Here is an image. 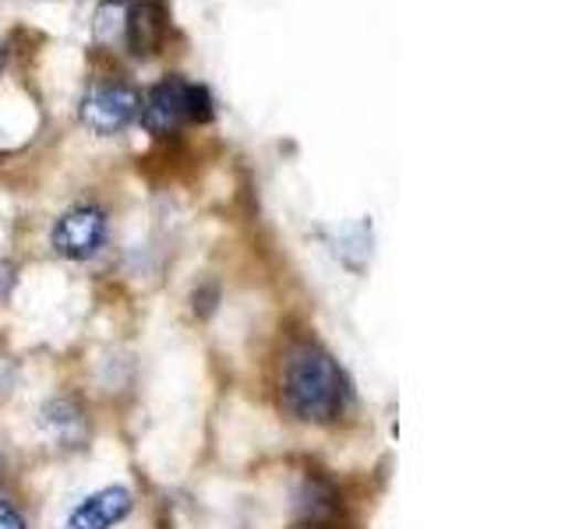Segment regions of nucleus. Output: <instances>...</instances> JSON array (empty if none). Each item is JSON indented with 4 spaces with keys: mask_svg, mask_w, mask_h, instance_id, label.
<instances>
[{
    "mask_svg": "<svg viewBox=\"0 0 565 529\" xmlns=\"http://www.w3.org/2000/svg\"><path fill=\"white\" fill-rule=\"evenodd\" d=\"M282 399L287 410L308 423H329L347 406V378L326 349L311 343L297 346L282 367Z\"/></svg>",
    "mask_w": 565,
    "mask_h": 529,
    "instance_id": "obj_1",
    "label": "nucleus"
},
{
    "mask_svg": "<svg viewBox=\"0 0 565 529\" xmlns=\"http://www.w3.org/2000/svg\"><path fill=\"white\" fill-rule=\"evenodd\" d=\"M141 123L152 131V134H170L184 123H199L212 117V96L209 88L199 82H188L181 75H170L159 85L149 88V96L141 99V110H138Z\"/></svg>",
    "mask_w": 565,
    "mask_h": 529,
    "instance_id": "obj_2",
    "label": "nucleus"
},
{
    "mask_svg": "<svg viewBox=\"0 0 565 529\" xmlns=\"http://www.w3.org/2000/svg\"><path fill=\"white\" fill-rule=\"evenodd\" d=\"M141 96L128 82H99L82 99V123L96 134H117L138 120Z\"/></svg>",
    "mask_w": 565,
    "mask_h": 529,
    "instance_id": "obj_3",
    "label": "nucleus"
},
{
    "mask_svg": "<svg viewBox=\"0 0 565 529\" xmlns=\"http://www.w3.org/2000/svg\"><path fill=\"white\" fill-rule=\"evenodd\" d=\"M106 240V212L96 205H75L53 223L50 244L61 258L85 261L93 258Z\"/></svg>",
    "mask_w": 565,
    "mask_h": 529,
    "instance_id": "obj_4",
    "label": "nucleus"
},
{
    "mask_svg": "<svg viewBox=\"0 0 565 529\" xmlns=\"http://www.w3.org/2000/svg\"><path fill=\"white\" fill-rule=\"evenodd\" d=\"M131 508H135L131 490L103 487L96 494H88V498L75 511H71L67 526L71 529H114L117 522H124L131 516Z\"/></svg>",
    "mask_w": 565,
    "mask_h": 529,
    "instance_id": "obj_5",
    "label": "nucleus"
},
{
    "mask_svg": "<svg viewBox=\"0 0 565 529\" xmlns=\"http://www.w3.org/2000/svg\"><path fill=\"white\" fill-rule=\"evenodd\" d=\"M163 32H167V14L159 0H138V4L124 14V35H128V46L138 57L141 53H152L159 40H163Z\"/></svg>",
    "mask_w": 565,
    "mask_h": 529,
    "instance_id": "obj_6",
    "label": "nucleus"
},
{
    "mask_svg": "<svg viewBox=\"0 0 565 529\" xmlns=\"http://www.w3.org/2000/svg\"><path fill=\"white\" fill-rule=\"evenodd\" d=\"M43 428H46V434L53 441H57V445L75 449V445H82V438H85V417H82V410L75 402L57 399V402H50L43 410Z\"/></svg>",
    "mask_w": 565,
    "mask_h": 529,
    "instance_id": "obj_7",
    "label": "nucleus"
},
{
    "mask_svg": "<svg viewBox=\"0 0 565 529\" xmlns=\"http://www.w3.org/2000/svg\"><path fill=\"white\" fill-rule=\"evenodd\" d=\"M0 529H25L22 516H18L8 501H0Z\"/></svg>",
    "mask_w": 565,
    "mask_h": 529,
    "instance_id": "obj_8",
    "label": "nucleus"
},
{
    "mask_svg": "<svg viewBox=\"0 0 565 529\" xmlns=\"http://www.w3.org/2000/svg\"><path fill=\"white\" fill-rule=\"evenodd\" d=\"M4 57H8V53H4V43H0V71H4Z\"/></svg>",
    "mask_w": 565,
    "mask_h": 529,
    "instance_id": "obj_9",
    "label": "nucleus"
}]
</instances>
